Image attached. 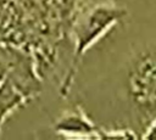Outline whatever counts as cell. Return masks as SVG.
<instances>
[{"instance_id": "obj_1", "label": "cell", "mask_w": 156, "mask_h": 140, "mask_svg": "<svg viewBox=\"0 0 156 140\" xmlns=\"http://www.w3.org/2000/svg\"><path fill=\"white\" fill-rule=\"evenodd\" d=\"M124 16V10L113 6H98L93 9L78 26L76 55H82Z\"/></svg>"}, {"instance_id": "obj_4", "label": "cell", "mask_w": 156, "mask_h": 140, "mask_svg": "<svg viewBox=\"0 0 156 140\" xmlns=\"http://www.w3.org/2000/svg\"><path fill=\"white\" fill-rule=\"evenodd\" d=\"M100 138H113V139H128V138H135L134 134L126 131V130H118L115 131L112 130L111 133H101Z\"/></svg>"}, {"instance_id": "obj_3", "label": "cell", "mask_w": 156, "mask_h": 140, "mask_svg": "<svg viewBox=\"0 0 156 140\" xmlns=\"http://www.w3.org/2000/svg\"><path fill=\"white\" fill-rule=\"evenodd\" d=\"M55 130L66 138H100L98 128L79 111L63 113L56 121Z\"/></svg>"}, {"instance_id": "obj_5", "label": "cell", "mask_w": 156, "mask_h": 140, "mask_svg": "<svg viewBox=\"0 0 156 140\" xmlns=\"http://www.w3.org/2000/svg\"><path fill=\"white\" fill-rule=\"evenodd\" d=\"M145 139H150V140H156V118L152 121V123L150 124V127L146 129L144 136Z\"/></svg>"}, {"instance_id": "obj_2", "label": "cell", "mask_w": 156, "mask_h": 140, "mask_svg": "<svg viewBox=\"0 0 156 140\" xmlns=\"http://www.w3.org/2000/svg\"><path fill=\"white\" fill-rule=\"evenodd\" d=\"M130 94L143 110L156 111V56L147 54L135 62L129 77Z\"/></svg>"}]
</instances>
